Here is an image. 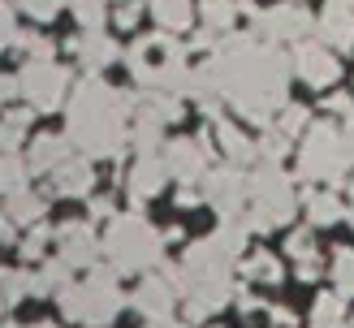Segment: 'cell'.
I'll use <instances>...</instances> for the list:
<instances>
[{
    "instance_id": "obj_1",
    "label": "cell",
    "mask_w": 354,
    "mask_h": 328,
    "mask_svg": "<svg viewBox=\"0 0 354 328\" xmlns=\"http://www.w3.org/2000/svg\"><path fill=\"white\" fill-rule=\"evenodd\" d=\"M216 74L221 99L234 104V113L246 117L251 126H268L272 113L286 108V86L294 57L281 52V44H268L259 35H229L207 61Z\"/></svg>"
},
{
    "instance_id": "obj_2",
    "label": "cell",
    "mask_w": 354,
    "mask_h": 328,
    "mask_svg": "<svg viewBox=\"0 0 354 328\" xmlns=\"http://www.w3.org/2000/svg\"><path fill=\"white\" fill-rule=\"evenodd\" d=\"M138 108L134 91H117L104 78L86 74L65 108V134L91 160H117L130 143V117Z\"/></svg>"
},
{
    "instance_id": "obj_3",
    "label": "cell",
    "mask_w": 354,
    "mask_h": 328,
    "mask_svg": "<svg viewBox=\"0 0 354 328\" xmlns=\"http://www.w3.org/2000/svg\"><path fill=\"white\" fill-rule=\"evenodd\" d=\"M117 268H86L82 281H69L57 298H61V316L86 324V328H104L117 320L121 311V289H117Z\"/></svg>"
},
{
    "instance_id": "obj_4",
    "label": "cell",
    "mask_w": 354,
    "mask_h": 328,
    "mask_svg": "<svg viewBox=\"0 0 354 328\" xmlns=\"http://www.w3.org/2000/svg\"><path fill=\"white\" fill-rule=\"evenodd\" d=\"M104 255L117 272H147L165 255V233H156L138 212H121L109 220L104 233Z\"/></svg>"
},
{
    "instance_id": "obj_5",
    "label": "cell",
    "mask_w": 354,
    "mask_h": 328,
    "mask_svg": "<svg viewBox=\"0 0 354 328\" xmlns=\"http://www.w3.org/2000/svg\"><path fill=\"white\" fill-rule=\"evenodd\" d=\"M294 207H298L294 182L277 160H263L259 168H251V212H246L251 233H268L277 224H286L294 216Z\"/></svg>"
},
{
    "instance_id": "obj_6",
    "label": "cell",
    "mask_w": 354,
    "mask_h": 328,
    "mask_svg": "<svg viewBox=\"0 0 354 328\" xmlns=\"http://www.w3.org/2000/svg\"><path fill=\"white\" fill-rule=\"evenodd\" d=\"M350 168V147H346V130H337L333 121L311 126L303 138V151H298V177L303 182H328L337 186L346 182Z\"/></svg>"
},
{
    "instance_id": "obj_7",
    "label": "cell",
    "mask_w": 354,
    "mask_h": 328,
    "mask_svg": "<svg viewBox=\"0 0 354 328\" xmlns=\"http://www.w3.org/2000/svg\"><path fill=\"white\" fill-rule=\"evenodd\" d=\"M251 30L259 35V39L268 44H307L315 30H320V22L298 5V0H281V5H268L251 13Z\"/></svg>"
},
{
    "instance_id": "obj_8",
    "label": "cell",
    "mask_w": 354,
    "mask_h": 328,
    "mask_svg": "<svg viewBox=\"0 0 354 328\" xmlns=\"http://www.w3.org/2000/svg\"><path fill=\"white\" fill-rule=\"evenodd\" d=\"M199 186H203V203L216 207L221 220H238L246 199H251V173H246L242 164H234V160L207 168V177Z\"/></svg>"
},
{
    "instance_id": "obj_9",
    "label": "cell",
    "mask_w": 354,
    "mask_h": 328,
    "mask_svg": "<svg viewBox=\"0 0 354 328\" xmlns=\"http://www.w3.org/2000/svg\"><path fill=\"white\" fill-rule=\"evenodd\" d=\"M17 78H22V99L30 104L35 113L61 108V99L69 91V69L57 65V61H26Z\"/></svg>"
},
{
    "instance_id": "obj_10",
    "label": "cell",
    "mask_w": 354,
    "mask_h": 328,
    "mask_svg": "<svg viewBox=\"0 0 354 328\" xmlns=\"http://www.w3.org/2000/svg\"><path fill=\"white\" fill-rule=\"evenodd\" d=\"M294 74L303 78L307 86H333L342 78V61H337V48H328L324 39L315 44V39H307V44H294Z\"/></svg>"
},
{
    "instance_id": "obj_11",
    "label": "cell",
    "mask_w": 354,
    "mask_h": 328,
    "mask_svg": "<svg viewBox=\"0 0 354 328\" xmlns=\"http://www.w3.org/2000/svg\"><path fill=\"white\" fill-rule=\"evenodd\" d=\"M207 147H212V134H199V138H173V143H165V164L169 173L182 186H194L207 177Z\"/></svg>"
},
{
    "instance_id": "obj_12",
    "label": "cell",
    "mask_w": 354,
    "mask_h": 328,
    "mask_svg": "<svg viewBox=\"0 0 354 328\" xmlns=\"http://www.w3.org/2000/svg\"><path fill=\"white\" fill-rule=\"evenodd\" d=\"M57 242H61V259H69V268H95V259L104 251V242L95 238V229L91 224H78V220L61 224Z\"/></svg>"
},
{
    "instance_id": "obj_13",
    "label": "cell",
    "mask_w": 354,
    "mask_h": 328,
    "mask_svg": "<svg viewBox=\"0 0 354 328\" xmlns=\"http://www.w3.org/2000/svg\"><path fill=\"white\" fill-rule=\"evenodd\" d=\"M320 39L337 52L354 48V0H324L320 13Z\"/></svg>"
},
{
    "instance_id": "obj_14",
    "label": "cell",
    "mask_w": 354,
    "mask_h": 328,
    "mask_svg": "<svg viewBox=\"0 0 354 328\" xmlns=\"http://www.w3.org/2000/svg\"><path fill=\"white\" fill-rule=\"evenodd\" d=\"M165 177H173L169 164H165V155H138L134 168H130V177H126V190H130V199L134 203H143V199H156L165 190Z\"/></svg>"
},
{
    "instance_id": "obj_15",
    "label": "cell",
    "mask_w": 354,
    "mask_h": 328,
    "mask_svg": "<svg viewBox=\"0 0 354 328\" xmlns=\"http://www.w3.org/2000/svg\"><path fill=\"white\" fill-rule=\"evenodd\" d=\"M173 302H177V285L169 281L165 272L160 276H143L138 289H134V307L143 311V316H151V320H169Z\"/></svg>"
},
{
    "instance_id": "obj_16",
    "label": "cell",
    "mask_w": 354,
    "mask_h": 328,
    "mask_svg": "<svg viewBox=\"0 0 354 328\" xmlns=\"http://www.w3.org/2000/svg\"><path fill=\"white\" fill-rule=\"evenodd\" d=\"M69 52L78 57V65L86 69V74H100L104 65H113V61L121 57L117 44H113L104 30H82V35H74V39H69Z\"/></svg>"
},
{
    "instance_id": "obj_17",
    "label": "cell",
    "mask_w": 354,
    "mask_h": 328,
    "mask_svg": "<svg viewBox=\"0 0 354 328\" xmlns=\"http://www.w3.org/2000/svg\"><path fill=\"white\" fill-rule=\"evenodd\" d=\"M52 190H57V195H91L95 190L91 155H69V160L52 173Z\"/></svg>"
},
{
    "instance_id": "obj_18",
    "label": "cell",
    "mask_w": 354,
    "mask_h": 328,
    "mask_svg": "<svg viewBox=\"0 0 354 328\" xmlns=\"http://www.w3.org/2000/svg\"><path fill=\"white\" fill-rule=\"evenodd\" d=\"M69 147H74V143H69V134H65V138H61V134H44V138H35V143H30V155H26V160H30L35 173H48V177H52V173L69 160Z\"/></svg>"
},
{
    "instance_id": "obj_19",
    "label": "cell",
    "mask_w": 354,
    "mask_h": 328,
    "mask_svg": "<svg viewBox=\"0 0 354 328\" xmlns=\"http://www.w3.org/2000/svg\"><path fill=\"white\" fill-rule=\"evenodd\" d=\"M216 143H221V151H225L234 164L259 160V143H251V138H246L238 126H229V121H216Z\"/></svg>"
},
{
    "instance_id": "obj_20",
    "label": "cell",
    "mask_w": 354,
    "mask_h": 328,
    "mask_svg": "<svg viewBox=\"0 0 354 328\" xmlns=\"http://www.w3.org/2000/svg\"><path fill=\"white\" fill-rule=\"evenodd\" d=\"M5 216H9L13 224H39V216H44V199L35 195L30 186H22V190H5Z\"/></svg>"
},
{
    "instance_id": "obj_21",
    "label": "cell",
    "mask_w": 354,
    "mask_h": 328,
    "mask_svg": "<svg viewBox=\"0 0 354 328\" xmlns=\"http://www.w3.org/2000/svg\"><path fill=\"white\" fill-rule=\"evenodd\" d=\"M147 9H151L156 22H160V30H186L190 17H194L190 0H147Z\"/></svg>"
},
{
    "instance_id": "obj_22",
    "label": "cell",
    "mask_w": 354,
    "mask_h": 328,
    "mask_svg": "<svg viewBox=\"0 0 354 328\" xmlns=\"http://www.w3.org/2000/svg\"><path fill=\"white\" fill-rule=\"evenodd\" d=\"M69 272H74V268H69V259H61V255L48 259V264L30 276V293H61L69 285Z\"/></svg>"
},
{
    "instance_id": "obj_23",
    "label": "cell",
    "mask_w": 354,
    "mask_h": 328,
    "mask_svg": "<svg viewBox=\"0 0 354 328\" xmlns=\"http://www.w3.org/2000/svg\"><path fill=\"white\" fill-rule=\"evenodd\" d=\"M307 216H311V224H337L346 216V207H342V199L333 195V190H311L307 195Z\"/></svg>"
},
{
    "instance_id": "obj_24",
    "label": "cell",
    "mask_w": 354,
    "mask_h": 328,
    "mask_svg": "<svg viewBox=\"0 0 354 328\" xmlns=\"http://www.w3.org/2000/svg\"><path fill=\"white\" fill-rule=\"evenodd\" d=\"M199 17H203V26H212V30L225 35L229 26H234V17H238V5H234V0H203Z\"/></svg>"
},
{
    "instance_id": "obj_25",
    "label": "cell",
    "mask_w": 354,
    "mask_h": 328,
    "mask_svg": "<svg viewBox=\"0 0 354 328\" xmlns=\"http://www.w3.org/2000/svg\"><path fill=\"white\" fill-rule=\"evenodd\" d=\"M251 281H263V285H277L281 281V259L277 255H268V251H259V255H251L246 259V268H242Z\"/></svg>"
},
{
    "instance_id": "obj_26",
    "label": "cell",
    "mask_w": 354,
    "mask_h": 328,
    "mask_svg": "<svg viewBox=\"0 0 354 328\" xmlns=\"http://www.w3.org/2000/svg\"><path fill=\"white\" fill-rule=\"evenodd\" d=\"M74 17L82 30H104L109 22V0H74Z\"/></svg>"
},
{
    "instance_id": "obj_27",
    "label": "cell",
    "mask_w": 354,
    "mask_h": 328,
    "mask_svg": "<svg viewBox=\"0 0 354 328\" xmlns=\"http://www.w3.org/2000/svg\"><path fill=\"white\" fill-rule=\"evenodd\" d=\"M333 285H337V293L354 298V251L350 247H342L333 255Z\"/></svg>"
},
{
    "instance_id": "obj_28",
    "label": "cell",
    "mask_w": 354,
    "mask_h": 328,
    "mask_svg": "<svg viewBox=\"0 0 354 328\" xmlns=\"http://www.w3.org/2000/svg\"><path fill=\"white\" fill-rule=\"evenodd\" d=\"M30 113H35V108H9V117H5V151H17V147H22L26 126H30Z\"/></svg>"
},
{
    "instance_id": "obj_29",
    "label": "cell",
    "mask_w": 354,
    "mask_h": 328,
    "mask_svg": "<svg viewBox=\"0 0 354 328\" xmlns=\"http://www.w3.org/2000/svg\"><path fill=\"white\" fill-rule=\"evenodd\" d=\"M30 173H35L30 160H22L17 151H5V190H22Z\"/></svg>"
},
{
    "instance_id": "obj_30",
    "label": "cell",
    "mask_w": 354,
    "mask_h": 328,
    "mask_svg": "<svg viewBox=\"0 0 354 328\" xmlns=\"http://www.w3.org/2000/svg\"><path fill=\"white\" fill-rule=\"evenodd\" d=\"M26 293H30V272H22V268L5 272V307H17Z\"/></svg>"
},
{
    "instance_id": "obj_31",
    "label": "cell",
    "mask_w": 354,
    "mask_h": 328,
    "mask_svg": "<svg viewBox=\"0 0 354 328\" xmlns=\"http://www.w3.org/2000/svg\"><path fill=\"white\" fill-rule=\"evenodd\" d=\"M13 48H22V52H26V61H52V44H48V39H39V35H26V30H17Z\"/></svg>"
},
{
    "instance_id": "obj_32",
    "label": "cell",
    "mask_w": 354,
    "mask_h": 328,
    "mask_svg": "<svg viewBox=\"0 0 354 328\" xmlns=\"http://www.w3.org/2000/svg\"><path fill=\"white\" fill-rule=\"evenodd\" d=\"M143 9H147V0H117L113 22H117L121 30H134V26H138V17H143Z\"/></svg>"
},
{
    "instance_id": "obj_33",
    "label": "cell",
    "mask_w": 354,
    "mask_h": 328,
    "mask_svg": "<svg viewBox=\"0 0 354 328\" xmlns=\"http://www.w3.org/2000/svg\"><path fill=\"white\" fill-rule=\"evenodd\" d=\"M48 242H52V229H48V224H35V229L22 238V247H17V251H22V259H44Z\"/></svg>"
},
{
    "instance_id": "obj_34",
    "label": "cell",
    "mask_w": 354,
    "mask_h": 328,
    "mask_svg": "<svg viewBox=\"0 0 354 328\" xmlns=\"http://www.w3.org/2000/svg\"><path fill=\"white\" fill-rule=\"evenodd\" d=\"M290 151V134H281V130H268L259 138V160H277L281 164V155Z\"/></svg>"
},
{
    "instance_id": "obj_35",
    "label": "cell",
    "mask_w": 354,
    "mask_h": 328,
    "mask_svg": "<svg viewBox=\"0 0 354 328\" xmlns=\"http://www.w3.org/2000/svg\"><path fill=\"white\" fill-rule=\"evenodd\" d=\"M307 121H311V117H307V108H298V104H286V108H281L277 130L294 138V134H303V130H307Z\"/></svg>"
},
{
    "instance_id": "obj_36",
    "label": "cell",
    "mask_w": 354,
    "mask_h": 328,
    "mask_svg": "<svg viewBox=\"0 0 354 328\" xmlns=\"http://www.w3.org/2000/svg\"><path fill=\"white\" fill-rule=\"evenodd\" d=\"M342 302H346V293H324V298L315 302V324H337L342 311H346Z\"/></svg>"
},
{
    "instance_id": "obj_37",
    "label": "cell",
    "mask_w": 354,
    "mask_h": 328,
    "mask_svg": "<svg viewBox=\"0 0 354 328\" xmlns=\"http://www.w3.org/2000/svg\"><path fill=\"white\" fill-rule=\"evenodd\" d=\"M61 5H74V0H22V9L35 17V22H52L61 13Z\"/></svg>"
},
{
    "instance_id": "obj_38",
    "label": "cell",
    "mask_w": 354,
    "mask_h": 328,
    "mask_svg": "<svg viewBox=\"0 0 354 328\" xmlns=\"http://www.w3.org/2000/svg\"><path fill=\"white\" fill-rule=\"evenodd\" d=\"M286 251L303 264V259H315V242H311V229H294L290 242H286Z\"/></svg>"
},
{
    "instance_id": "obj_39",
    "label": "cell",
    "mask_w": 354,
    "mask_h": 328,
    "mask_svg": "<svg viewBox=\"0 0 354 328\" xmlns=\"http://www.w3.org/2000/svg\"><path fill=\"white\" fill-rule=\"evenodd\" d=\"M324 108H328V113H337V117H350V113H354V95H342V91H337V95H328V99H324Z\"/></svg>"
},
{
    "instance_id": "obj_40",
    "label": "cell",
    "mask_w": 354,
    "mask_h": 328,
    "mask_svg": "<svg viewBox=\"0 0 354 328\" xmlns=\"http://www.w3.org/2000/svg\"><path fill=\"white\" fill-rule=\"evenodd\" d=\"M91 216H95V220H113V216H117V203H113V199H104V195L91 199Z\"/></svg>"
},
{
    "instance_id": "obj_41",
    "label": "cell",
    "mask_w": 354,
    "mask_h": 328,
    "mask_svg": "<svg viewBox=\"0 0 354 328\" xmlns=\"http://www.w3.org/2000/svg\"><path fill=\"white\" fill-rule=\"evenodd\" d=\"M199 203H203V190H190V186L177 190V207H199Z\"/></svg>"
},
{
    "instance_id": "obj_42",
    "label": "cell",
    "mask_w": 354,
    "mask_h": 328,
    "mask_svg": "<svg viewBox=\"0 0 354 328\" xmlns=\"http://www.w3.org/2000/svg\"><path fill=\"white\" fill-rule=\"evenodd\" d=\"M238 307H242V316H255L259 307H268V302H259L255 293H238Z\"/></svg>"
},
{
    "instance_id": "obj_43",
    "label": "cell",
    "mask_w": 354,
    "mask_h": 328,
    "mask_svg": "<svg viewBox=\"0 0 354 328\" xmlns=\"http://www.w3.org/2000/svg\"><path fill=\"white\" fill-rule=\"evenodd\" d=\"M272 324H277V328H294V311H286V307H272Z\"/></svg>"
},
{
    "instance_id": "obj_44",
    "label": "cell",
    "mask_w": 354,
    "mask_h": 328,
    "mask_svg": "<svg viewBox=\"0 0 354 328\" xmlns=\"http://www.w3.org/2000/svg\"><path fill=\"white\" fill-rule=\"evenodd\" d=\"M298 276H303V281H315V276H320V264H315V259H303V264H298Z\"/></svg>"
},
{
    "instance_id": "obj_45",
    "label": "cell",
    "mask_w": 354,
    "mask_h": 328,
    "mask_svg": "<svg viewBox=\"0 0 354 328\" xmlns=\"http://www.w3.org/2000/svg\"><path fill=\"white\" fill-rule=\"evenodd\" d=\"M346 147H350V160H354V113L346 117Z\"/></svg>"
},
{
    "instance_id": "obj_46",
    "label": "cell",
    "mask_w": 354,
    "mask_h": 328,
    "mask_svg": "<svg viewBox=\"0 0 354 328\" xmlns=\"http://www.w3.org/2000/svg\"><path fill=\"white\" fill-rule=\"evenodd\" d=\"M315 328H346V324H342V320H337V324H315Z\"/></svg>"
},
{
    "instance_id": "obj_47",
    "label": "cell",
    "mask_w": 354,
    "mask_h": 328,
    "mask_svg": "<svg viewBox=\"0 0 354 328\" xmlns=\"http://www.w3.org/2000/svg\"><path fill=\"white\" fill-rule=\"evenodd\" d=\"M30 328H52V324H30Z\"/></svg>"
}]
</instances>
